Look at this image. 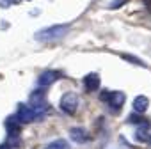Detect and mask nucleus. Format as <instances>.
<instances>
[{"mask_svg": "<svg viewBox=\"0 0 151 149\" xmlns=\"http://www.w3.org/2000/svg\"><path fill=\"white\" fill-rule=\"evenodd\" d=\"M149 140H151V137H149Z\"/></svg>", "mask_w": 151, "mask_h": 149, "instance_id": "nucleus-15", "label": "nucleus"}, {"mask_svg": "<svg viewBox=\"0 0 151 149\" xmlns=\"http://www.w3.org/2000/svg\"><path fill=\"white\" fill-rule=\"evenodd\" d=\"M149 133H151V124H149L147 121L142 119V121L139 122V128H137V133H135V135H137V140H140V142H147L149 137H151Z\"/></svg>", "mask_w": 151, "mask_h": 149, "instance_id": "nucleus-8", "label": "nucleus"}, {"mask_svg": "<svg viewBox=\"0 0 151 149\" xmlns=\"http://www.w3.org/2000/svg\"><path fill=\"white\" fill-rule=\"evenodd\" d=\"M0 149H11L9 144H0Z\"/></svg>", "mask_w": 151, "mask_h": 149, "instance_id": "nucleus-14", "label": "nucleus"}, {"mask_svg": "<svg viewBox=\"0 0 151 149\" xmlns=\"http://www.w3.org/2000/svg\"><path fill=\"white\" fill-rule=\"evenodd\" d=\"M147 108H149V100H147L146 96H137V98L133 100V110H135L137 114H144Z\"/></svg>", "mask_w": 151, "mask_h": 149, "instance_id": "nucleus-9", "label": "nucleus"}, {"mask_svg": "<svg viewBox=\"0 0 151 149\" xmlns=\"http://www.w3.org/2000/svg\"><path fill=\"white\" fill-rule=\"evenodd\" d=\"M46 149H69V144H68L64 138H57V140L50 142Z\"/></svg>", "mask_w": 151, "mask_h": 149, "instance_id": "nucleus-11", "label": "nucleus"}, {"mask_svg": "<svg viewBox=\"0 0 151 149\" xmlns=\"http://www.w3.org/2000/svg\"><path fill=\"white\" fill-rule=\"evenodd\" d=\"M20 122H18V119L14 117V115H11L7 121H6V128H7V131L11 133V135H18V131H20Z\"/></svg>", "mask_w": 151, "mask_h": 149, "instance_id": "nucleus-10", "label": "nucleus"}, {"mask_svg": "<svg viewBox=\"0 0 151 149\" xmlns=\"http://www.w3.org/2000/svg\"><path fill=\"white\" fill-rule=\"evenodd\" d=\"M124 2H126V0H114V2H110V9H117V7H121Z\"/></svg>", "mask_w": 151, "mask_h": 149, "instance_id": "nucleus-13", "label": "nucleus"}, {"mask_svg": "<svg viewBox=\"0 0 151 149\" xmlns=\"http://www.w3.org/2000/svg\"><path fill=\"white\" fill-rule=\"evenodd\" d=\"M69 138H71L73 142L84 144V142H89V140H91V135H89L87 130H84V128H71V130H69Z\"/></svg>", "mask_w": 151, "mask_h": 149, "instance_id": "nucleus-6", "label": "nucleus"}, {"mask_svg": "<svg viewBox=\"0 0 151 149\" xmlns=\"http://www.w3.org/2000/svg\"><path fill=\"white\" fill-rule=\"evenodd\" d=\"M100 84H101V80H100V74L98 73H89V74L84 77V85H86V91H89V92L98 91Z\"/></svg>", "mask_w": 151, "mask_h": 149, "instance_id": "nucleus-5", "label": "nucleus"}, {"mask_svg": "<svg viewBox=\"0 0 151 149\" xmlns=\"http://www.w3.org/2000/svg\"><path fill=\"white\" fill-rule=\"evenodd\" d=\"M14 117L18 119L20 124H29V122H32V121L36 119V112H34L29 105L20 103V105H18V112L14 114Z\"/></svg>", "mask_w": 151, "mask_h": 149, "instance_id": "nucleus-4", "label": "nucleus"}, {"mask_svg": "<svg viewBox=\"0 0 151 149\" xmlns=\"http://www.w3.org/2000/svg\"><path fill=\"white\" fill-rule=\"evenodd\" d=\"M121 57H123L124 60H128V62H132V64H137V66H142V67L146 66V64H144V62H142L140 59H137V57H133V55H128V53H123Z\"/></svg>", "mask_w": 151, "mask_h": 149, "instance_id": "nucleus-12", "label": "nucleus"}, {"mask_svg": "<svg viewBox=\"0 0 151 149\" xmlns=\"http://www.w3.org/2000/svg\"><path fill=\"white\" fill-rule=\"evenodd\" d=\"M59 107H60V110L64 114L73 115L75 112H77V108H78V96L75 92H64L60 101H59Z\"/></svg>", "mask_w": 151, "mask_h": 149, "instance_id": "nucleus-3", "label": "nucleus"}, {"mask_svg": "<svg viewBox=\"0 0 151 149\" xmlns=\"http://www.w3.org/2000/svg\"><path fill=\"white\" fill-rule=\"evenodd\" d=\"M69 27L68 25H53V27H48L45 30H39L36 34V39L37 41H43V43H52V41H59L62 39L66 34H68Z\"/></svg>", "mask_w": 151, "mask_h": 149, "instance_id": "nucleus-1", "label": "nucleus"}, {"mask_svg": "<svg viewBox=\"0 0 151 149\" xmlns=\"http://www.w3.org/2000/svg\"><path fill=\"white\" fill-rule=\"evenodd\" d=\"M57 78H59V73H57V71H53V69H46V71H43V73L39 74L37 82H39L41 87H48V85H52Z\"/></svg>", "mask_w": 151, "mask_h": 149, "instance_id": "nucleus-7", "label": "nucleus"}, {"mask_svg": "<svg viewBox=\"0 0 151 149\" xmlns=\"http://www.w3.org/2000/svg\"><path fill=\"white\" fill-rule=\"evenodd\" d=\"M100 98H101L105 103H109L114 112H117V110L124 105V101H126V96H124L121 91H105V92L100 94Z\"/></svg>", "mask_w": 151, "mask_h": 149, "instance_id": "nucleus-2", "label": "nucleus"}]
</instances>
